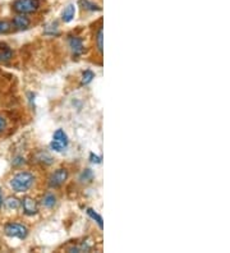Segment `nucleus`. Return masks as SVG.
<instances>
[{
  "label": "nucleus",
  "instance_id": "1",
  "mask_svg": "<svg viewBox=\"0 0 230 253\" xmlns=\"http://www.w3.org/2000/svg\"><path fill=\"white\" fill-rule=\"evenodd\" d=\"M35 183L34 174L30 171H19L10 179V187L17 193H23L32 188Z\"/></svg>",
  "mask_w": 230,
  "mask_h": 253
},
{
  "label": "nucleus",
  "instance_id": "2",
  "mask_svg": "<svg viewBox=\"0 0 230 253\" xmlns=\"http://www.w3.org/2000/svg\"><path fill=\"white\" fill-rule=\"evenodd\" d=\"M40 0H14L12 8L17 14H31L40 9Z\"/></svg>",
  "mask_w": 230,
  "mask_h": 253
},
{
  "label": "nucleus",
  "instance_id": "3",
  "mask_svg": "<svg viewBox=\"0 0 230 253\" xmlns=\"http://www.w3.org/2000/svg\"><path fill=\"white\" fill-rule=\"evenodd\" d=\"M4 233L10 238H18V239H25L28 235V229L23 224L19 222H9L4 226Z\"/></svg>",
  "mask_w": 230,
  "mask_h": 253
},
{
  "label": "nucleus",
  "instance_id": "4",
  "mask_svg": "<svg viewBox=\"0 0 230 253\" xmlns=\"http://www.w3.org/2000/svg\"><path fill=\"white\" fill-rule=\"evenodd\" d=\"M68 143H69V139H68L67 133L63 129H56L55 133H54V136H52V141L51 143H50V147H51V150H54V151L61 152L65 147H67Z\"/></svg>",
  "mask_w": 230,
  "mask_h": 253
},
{
  "label": "nucleus",
  "instance_id": "5",
  "mask_svg": "<svg viewBox=\"0 0 230 253\" xmlns=\"http://www.w3.org/2000/svg\"><path fill=\"white\" fill-rule=\"evenodd\" d=\"M69 173L65 168H60V169H56L54 173L50 175L49 178V187L50 188H59L60 185H63L65 183V180L68 179Z\"/></svg>",
  "mask_w": 230,
  "mask_h": 253
},
{
  "label": "nucleus",
  "instance_id": "6",
  "mask_svg": "<svg viewBox=\"0 0 230 253\" xmlns=\"http://www.w3.org/2000/svg\"><path fill=\"white\" fill-rule=\"evenodd\" d=\"M21 206L23 209V212L28 215V216H34V215L39 212V205H37V202L32 197H28V196L22 200Z\"/></svg>",
  "mask_w": 230,
  "mask_h": 253
},
{
  "label": "nucleus",
  "instance_id": "7",
  "mask_svg": "<svg viewBox=\"0 0 230 253\" xmlns=\"http://www.w3.org/2000/svg\"><path fill=\"white\" fill-rule=\"evenodd\" d=\"M10 23H12L13 26V30H18V31L27 30V28L31 26L30 18L26 17V14H17L15 17H13Z\"/></svg>",
  "mask_w": 230,
  "mask_h": 253
},
{
  "label": "nucleus",
  "instance_id": "8",
  "mask_svg": "<svg viewBox=\"0 0 230 253\" xmlns=\"http://www.w3.org/2000/svg\"><path fill=\"white\" fill-rule=\"evenodd\" d=\"M68 43H69V47H71L72 53L74 56L82 55L83 51H85V45H83L82 39L77 36H69L68 39Z\"/></svg>",
  "mask_w": 230,
  "mask_h": 253
},
{
  "label": "nucleus",
  "instance_id": "9",
  "mask_svg": "<svg viewBox=\"0 0 230 253\" xmlns=\"http://www.w3.org/2000/svg\"><path fill=\"white\" fill-rule=\"evenodd\" d=\"M74 16H76V6H74V4H68L61 12V19L65 23H69V22L73 21Z\"/></svg>",
  "mask_w": 230,
  "mask_h": 253
},
{
  "label": "nucleus",
  "instance_id": "10",
  "mask_svg": "<svg viewBox=\"0 0 230 253\" xmlns=\"http://www.w3.org/2000/svg\"><path fill=\"white\" fill-rule=\"evenodd\" d=\"M13 58V50L5 42H0V63L8 62Z\"/></svg>",
  "mask_w": 230,
  "mask_h": 253
},
{
  "label": "nucleus",
  "instance_id": "11",
  "mask_svg": "<svg viewBox=\"0 0 230 253\" xmlns=\"http://www.w3.org/2000/svg\"><path fill=\"white\" fill-rule=\"evenodd\" d=\"M56 204V197L52 193H46L43 198V206L46 209H52Z\"/></svg>",
  "mask_w": 230,
  "mask_h": 253
},
{
  "label": "nucleus",
  "instance_id": "12",
  "mask_svg": "<svg viewBox=\"0 0 230 253\" xmlns=\"http://www.w3.org/2000/svg\"><path fill=\"white\" fill-rule=\"evenodd\" d=\"M80 4L82 5L83 9L91 10V12H98V10H101V8H100L97 4L92 3L90 0H80Z\"/></svg>",
  "mask_w": 230,
  "mask_h": 253
},
{
  "label": "nucleus",
  "instance_id": "13",
  "mask_svg": "<svg viewBox=\"0 0 230 253\" xmlns=\"http://www.w3.org/2000/svg\"><path fill=\"white\" fill-rule=\"evenodd\" d=\"M5 206L6 209H9V210H17V209H19V206H21V201L15 197H8L5 201Z\"/></svg>",
  "mask_w": 230,
  "mask_h": 253
},
{
  "label": "nucleus",
  "instance_id": "14",
  "mask_svg": "<svg viewBox=\"0 0 230 253\" xmlns=\"http://www.w3.org/2000/svg\"><path fill=\"white\" fill-rule=\"evenodd\" d=\"M87 213H89V216L91 217L92 220H95L97 222V225L100 226V229L104 228V222H102V217L96 212L95 210H92V209H87Z\"/></svg>",
  "mask_w": 230,
  "mask_h": 253
},
{
  "label": "nucleus",
  "instance_id": "15",
  "mask_svg": "<svg viewBox=\"0 0 230 253\" xmlns=\"http://www.w3.org/2000/svg\"><path fill=\"white\" fill-rule=\"evenodd\" d=\"M13 31V26L10 22L0 21V34H9Z\"/></svg>",
  "mask_w": 230,
  "mask_h": 253
},
{
  "label": "nucleus",
  "instance_id": "16",
  "mask_svg": "<svg viewBox=\"0 0 230 253\" xmlns=\"http://www.w3.org/2000/svg\"><path fill=\"white\" fill-rule=\"evenodd\" d=\"M93 78H95V73L91 71H86L82 74V84H91Z\"/></svg>",
  "mask_w": 230,
  "mask_h": 253
},
{
  "label": "nucleus",
  "instance_id": "17",
  "mask_svg": "<svg viewBox=\"0 0 230 253\" xmlns=\"http://www.w3.org/2000/svg\"><path fill=\"white\" fill-rule=\"evenodd\" d=\"M102 41H104V35H102V28H100L97 32V36H96V42H97V50L98 53L102 54V47H104V43H102Z\"/></svg>",
  "mask_w": 230,
  "mask_h": 253
},
{
  "label": "nucleus",
  "instance_id": "18",
  "mask_svg": "<svg viewBox=\"0 0 230 253\" xmlns=\"http://www.w3.org/2000/svg\"><path fill=\"white\" fill-rule=\"evenodd\" d=\"M5 126H6L5 119H4V118L1 117V115H0V133L3 132L4 129H5Z\"/></svg>",
  "mask_w": 230,
  "mask_h": 253
},
{
  "label": "nucleus",
  "instance_id": "19",
  "mask_svg": "<svg viewBox=\"0 0 230 253\" xmlns=\"http://www.w3.org/2000/svg\"><path fill=\"white\" fill-rule=\"evenodd\" d=\"M91 161L92 163L100 164L101 163V158H100V156H96V155H93V154H91Z\"/></svg>",
  "mask_w": 230,
  "mask_h": 253
},
{
  "label": "nucleus",
  "instance_id": "20",
  "mask_svg": "<svg viewBox=\"0 0 230 253\" xmlns=\"http://www.w3.org/2000/svg\"><path fill=\"white\" fill-rule=\"evenodd\" d=\"M1 205H3V196H1V192H0V209H1Z\"/></svg>",
  "mask_w": 230,
  "mask_h": 253
}]
</instances>
